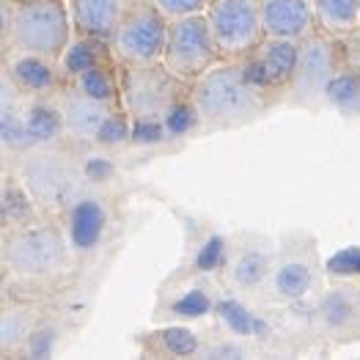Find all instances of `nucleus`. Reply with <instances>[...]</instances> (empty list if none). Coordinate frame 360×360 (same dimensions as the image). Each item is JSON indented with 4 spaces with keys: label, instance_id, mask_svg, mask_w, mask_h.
<instances>
[{
    "label": "nucleus",
    "instance_id": "10",
    "mask_svg": "<svg viewBox=\"0 0 360 360\" xmlns=\"http://www.w3.org/2000/svg\"><path fill=\"white\" fill-rule=\"evenodd\" d=\"M220 53L212 36L207 11L181 17L168 25V44L162 63L184 83H195L204 72H210L214 63H220Z\"/></svg>",
    "mask_w": 360,
    "mask_h": 360
},
{
    "label": "nucleus",
    "instance_id": "24",
    "mask_svg": "<svg viewBox=\"0 0 360 360\" xmlns=\"http://www.w3.org/2000/svg\"><path fill=\"white\" fill-rule=\"evenodd\" d=\"M77 91H83L89 99L99 105H110L121 108V72L116 60L108 63H96L86 72H80L75 80H69Z\"/></svg>",
    "mask_w": 360,
    "mask_h": 360
},
{
    "label": "nucleus",
    "instance_id": "22",
    "mask_svg": "<svg viewBox=\"0 0 360 360\" xmlns=\"http://www.w3.org/2000/svg\"><path fill=\"white\" fill-rule=\"evenodd\" d=\"M44 308L36 302H11L3 308V322H0V349L3 355L14 358L22 355L28 344L30 333L39 325Z\"/></svg>",
    "mask_w": 360,
    "mask_h": 360
},
{
    "label": "nucleus",
    "instance_id": "1",
    "mask_svg": "<svg viewBox=\"0 0 360 360\" xmlns=\"http://www.w3.org/2000/svg\"><path fill=\"white\" fill-rule=\"evenodd\" d=\"M190 99L198 113V127H204L207 132L253 124L272 105L256 86H250L240 60L214 63L210 72L190 83Z\"/></svg>",
    "mask_w": 360,
    "mask_h": 360
},
{
    "label": "nucleus",
    "instance_id": "21",
    "mask_svg": "<svg viewBox=\"0 0 360 360\" xmlns=\"http://www.w3.org/2000/svg\"><path fill=\"white\" fill-rule=\"evenodd\" d=\"M47 212L41 210V204L36 201V195L28 190V184L22 176L6 174L3 176V190H0V220L3 229H20L28 226L33 220H39Z\"/></svg>",
    "mask_w": 360,
    "mask_h": 360
},
{
    "label": "nucleus",
    "instance_id": "12",
    "mask_svg": "<svg viewBox=\"0 0 360 360\" xmlns=\"http://www.w3.org/2000/svg\"><path fill=\"white\" fill-rule=\"evenodd\" d=\"M272 259H275V248L259 234H240L229 242L226 250V286L229 292L240 295L242 300L250 297H262L267 278L272 270Z\"/></svg>",
    "mask_w": 360,
    "mask_h": 360
},
{
    "label": "nucleus",
    "instance_id": "18",
    "mask_svg": "<svg viewBox=\"0 0 360 360\" xmlns=\"http://www.w3.org/2000/svg\"><path fill=\"white\" fill-rule=\"evenodd\" d=\"M135 0H72V25L80 36L110 41Z\"/></svg>",
    "mask_w": 360,
    "mask_h": 360
},
{
    "label": "nucleus",
    "instance_id": "4",
    "mask_svg": "<svg viewBox=\"0 0 360 360\" xmlns=\"http://www.w3.org/2000/svg\"><path fill=\"white\" fill-rule=\"evenodd\" d=\"M75 36L72 11L63 0L11 3V20L3 33L6 50H25L58 58Z\"/></svg>",
    "mask_w": 360,
    "mask_h": 360
},
{
    "label": "nucleus",
    "instance_id": "17",
    "mask_svg": "<svg viewBox=\"0 0 360 360\" xmlns=\"http://www.w3.org/2000/svg\"><path fill=\"white\" fill-rule=\"evenodd\" d=\"M262 22L272 39L302 41L316 30L314 0H262Z\"/></svg>",
    "mask_w": 360,
    "mask_h": 360
},
{
    "label": "nucleus",
    "instance_id": "6",
    "mask_svg": "<svg viewBox=\"0 0 360 360\" xmlns=\"http://www.w3.org/2000/svg\"><path fill=\"white\" fill-rule=\"evenodd\" d=\"M20 176L41 204V210L50 214H60V210L83 190V174L63 146H39L25 151Z\"/></svg>",
    "mask_w": 360,
    "mask_h": 360
},
{
    "label": "nucleus",
    "instance_id": "14",
    "mask_svg": "<svg viewBox=\"0 0 360 360\" xmlns=\"http://www.w3.org/2000/svg\"><path fill=\"white\" fill-rule=\"evenodd\" d=\"M300 44L295 39H272L267 36L256 53L242 58V72L250 80V86L262 91L272 102V96H286V91L295 80L297 60H300Z\"/></svg>",
    "mask_w": 360,
    "mask_h": 360
},
{
    "label": "nucleus",
    "instance_id": "23",
    "mask_svg": "<svg viewBox=\"0 0 360 360\" xmlns=\"http://www.w3.org/2000/svg\"><path fill=\"white\" fill-rule=\"evenodd\" d=\"M108 60H116L113 50H110V41H102V39H94V36H80V33L72 36L66 50L58 56L60 72H63L66 83L75 80L80 72H86L96 63H108Z\"/></svg>",
    "mask_w": 360,
    "mask_h": 360
},
{
    "label": "nucleus",
    "instance_id": "25",
    "mask_svg": "<svg viewBox=\"0 0 360 360\" xmlns=\"http://www.w3.org/2000/svg\"><path fill=\"white\" fill-rule=\"evenodd\" d=\"M316 30L344 39L360 28V0H314Z\"/></svg>",
    "mask_w": 360,
    "mask_h": 360
},
{
    "label": "nucleus",
    "instance_id": "20",
    "mask_svg": "<svg viewBox=\"0 0 360 360\" xmlns=\"http://www.w3.org/2000/svg\"><path fill=\"white\" fill-rule=\"evenodd\" d=\"M22 99L25 94L14 89V83L8 77H3V110H0V138H3V146L11 151V154H25V151L36 149L33 138L28 132V124H25V113H22Z\"/></svg>",
    "mask_w": 360,
    "mask_h": 360
},
{
    "label": "nucleus",
    "instance_id": "5",
    "mask_svg": "<svg viewBox=\"0 0 360 360\" xmlns=\"http://www.w3.org/2000/svg\"><path fill=\"white\" fill-rule=\"evenodd\" d=\"M121 108L132 124L160 121L190 96V83L179 80L162 60L146 66H121Z\"/></svg>",
    "mask_w": 360,
    "mask_h": 360
},
{
    "label": "nucleus",
    "instance_id": "26",
    "mask_svg": "<svg viewBox=\"0 0 360 360\" xmlns=\"http://www.w3.org/2000/svg\"><path fill=\"white\" fill-rule=\"evenodd\" d=\"M325 105L335 108L344 116H360V72L341 66L328 86Z\"/></svg>",
    "mask_w": 360,
    "mask_h": 360
},
{
    "label": "nucleus",
    "instance_id": "19",
    "mask_svg": "<svg viewBox=\"0 0 360 360\" xmlns=\"http://www.w3.org/2000/svg\"><path fill=\"white\" fill-rule=\"evenodd\" d=\"M22 113H25V124H28V132L36 149L39 146H63V141H69L56 94L53 96H25Z\"/></svg>",
    "mask_w": 360,
    "mask_h": 360
},
{
    "label": "nucleus",
    "instance_id": "9",
    "mask_svg": "<svg viewBox=\"0 0 360 360\" xmlns=\"http://www.w3.org/2000/svg\"><path fill=\"white\" fill-rule=\"evenodd\" d=\"M344 66L338 39H333L322 30H314L300 44V60L295 80L286 91V99L295 108H319L325 105L328 86L335 77V72Z\"/></svg>",
    "mask_w": 360,
    "mask_h": 360
},
{
    "label": "nucleus",
    "instance_id": "15",
    "mask_svg": "<svg viewBox=\"0 0 360 360\" xmlns=\"http://www.w3.org/2000/svg\"><path fill=\"white\" fill-rule=\"evenodd\" d=\"M3 69H6V77L14 83V89L25 96H53L66 86L58 58H50V56L8 50Z\"/></svg>",
    "mask_w": 360,
    "mask_h": 360
},
{
    "label": "nucleus",
    "instance_id": "16",
    "mask_svg": "<svg viewBox=\"0 0 360 360\" xmlns=\"http://www.w3.org/2000/svg\"><path fill=\"white\" fill-rule=\"evenodd\" d=\"M56 96H58L63 124H66V138L75 143H96L105 121L113 116L116 108L94 102L83 91L75 89L72 83H66Z\"/></svg>",
    "mask_w": 360,
    "mask_h": 360
},
{
    "label": "nucleus",
    "instance_id": "29",
    "mask_svg": "<svg viewBox=\"0 0 360 360\" xmlns=\"http://www.w3.org/2000/svg\"><path fill=\"white\" fill-rule=\"evenodd\" d=\"M151 6L168 20H181V17H193V14H204L210 8L212 0H149Z\"/></svg>",
    "mask_w": 360,
    "mask_h": 360
},
{
    "label": "nucleus",
    "instance_id": "2",
    "mask_svg": "<svg viewBox=\"0 0 360 360\" xmlns=\"http://www.w3.org/2000/svg\"><path fill=\"white\" fill-rule=\"evenodd\" d=\"M75 262L58 214H41L28 226L3 229V270L14 281L39 286L66 275Z\"/></svg>",
    "mask_w": 360,
    "mask_h": 360
},
{
    "label": "nucleus",
    "instance_id": "8",
    "mask_svg": "<svg viewBox=\"0 0 360 360\" xmlns=\"http://www.w3.org/2000/svg\"><path fill=\"white\" fill-rule=\"evenodd\" d=\"M168 20L151 6L149 0H135L119 30L110 39L113 58L121 66H146L160 63L168 44Z\"/></svg>",
    "mask_w": 360,
    "mask_h": 360
},
{
    "label": "nucleus",
    "instance_id": "3",
    "mask_svg": "<svg viewBox=\"0 0 360 360\" xmlns=\"http://www.w3.org/2000/svg\"><path fill=\"white\" fill-rule=\"evenodd\" d=\"M322 292V259L316 240L305 231L286 234L275 248L272 270L262 300L270 305H300Z\"/></svg>",
    "mask_w": 360,
    "mask_h": 360
},
{
    "label": "nucleus",
    "instance_id": "28",
    "mask_svg": "<svg viewBox=\"0 0 360 360\" xmlns=\"http://www.w3.org/2000/svg\"><path fill=\"white\" fill-rule=\"evenodd\" d=\"M157 341H162L160 352L171 358H184V355H201L204 341L195 338V333L187 328H165L157 333Z\"/></svg>",
    "mask_w": 360,
    "mask_h": 360
},
{
    "label": "nucleus",
    "instance_id": "31",
    "mask_svg": "<svg viewBox=\"0 0 360 360\" xmlns=\"http://www.w3.org/2000/svg\"><path fill=\"white\" fill-rule=\"evenodd\" d=\"M11 3H25V0H11Z\"/></svg>",
    "mask_w": 360,
    "mask_h": 360
},
{
    "label": "nucleus",
    "instance_id": "13",
    "mask_svg": "<svg viewBox=\"0 0 360 360\" xmlns=\"http://www.w3.org/2000/svg\"><path fill=\"white\" fill-rule=\"evenodd\" d=\"M314 328L333 347L360 344V286L338 281L322 289L314 302Z\"/></svg>",
    "mask_w": 360,
    "mask_h": 360
},
{
    "label": "nucleus",
    "instance_id": "30",
    "mask_svg": "<svg viewBox=\"0 0 360 360\" xmlns=\"http://www.w3.org/2000/svg\"><path fill=\"white\" fill-rule=\"evenodd\" d=\"M338 47H341V60H344V66L358 69L360 72V28L352 30V33L344 36V39H338Z\"/></svg>",
    "mask_w": 360,
    "mask_h": 360
},
{
    "label": "nucleus",
    "instance_id": "11",
    "mask_svg": "<svg viewBox=\"0 0 360 360\" xmlns=\"http://www.w3.org/2000/svg\"><path fill=\"white\" fill-rule=\"evenodd\" d=\"M60 226L66 231V240L72 248V256L77 262L91 259L94 253L102 250V245L110 234V201L102 193L94 190H80L63 210H60Z\"/></svg>",
    "mask_w": 360,
    "mask_h": 360
},
{
    "label": "nucleus",
    "instance_id": "27",
    "mask_svg": "<svg viewBox=\"0 0 360 360\" xmlns=\"http://www.w3.org/2000/svg\"><path fill=\"white\" fill-rule=\"evenodd\" d=\"M60 335H63V328H60L58 316H53L50 311H44L41 319H39V325L30 333L22 355H28V358H50L58 349Z\"/></svg>",
    "mask_w": 360,
    "mask_h": 360
},
{
    "label": "nucleus",
    "instance_id": "7",
    "mask_svg": "<svg viewBox=\"0 0 360 360\" xmlns=\"http://www.w3.org/2000/svg\"><path fill=\"white\" fill-rule=\"evenodd\" d=\"M207 20L223 60L248 58L267 39L262 22V0H212Z\"/></svg>",
    "mask_w": 360,
    "mask_h": 360
}]
</instances>
